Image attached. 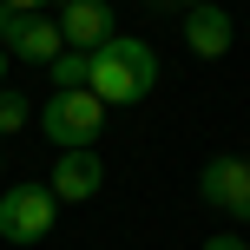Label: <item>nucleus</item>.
I'll return each mask as SVG.
<instances>
[{
  "label": "nucleus",
  "mask_w": 250,
  "mask_h": 250,
  "mask_svg": "<svg viewBox=\"0 0 250 250\" xmlns=\"http://www.w3.org/2000/svg\"><path fill=\"white\" fill-rule=\"evenodd\" d=\"M0 151H7V145H0Z\"/></svg>",
  "instance_id": "obj_17"
},
{
  "label": "nucleus",
  "mask_w": 250,
  "mask_h": 250,
  "mask_svg": "<svg viewBox=\"0 0 250 250\" xmlns=\"http://www.w3.org/2000/svg\"><path fill=\"white\" fill-rule=\"evenodd\" d=\"M26 119H33V99L13 86H0V145H7L13 132H26Z\"/></svg>",
  "instance_id": "obj_10"
},
{
  "label": "nucleus",
  "mask_w": 250,
  "mask_h": 250,
  "mask_svg": "<svg viewBox=\"0 0 250 250\" xmlns=\"http://www.w3.org/2000/svg\"><path fill=\"white\" fill-rule=\"evenodd\" d=\"M198 191H204V204H217V211H230V217H250V171H244V158H230V151L204 158V171H198Z\"/></svg>",
  "instance_id": "obj_4"
},
{
  "label": "nucleus",
  "mask_w": 250,
  "mask_h": 250,
  "mask_svg": "<svg viewBox=\"0 0 250 250\" xmlns=\"http://www.w3.org/2000/svg\"><path fill=\"white\" fill-rule=\"evenodd\" d=\"M244 171H250V151H244Z\"/></svg>",
  "instance_id": "obj_16"
},
{
  "label": "nucleus",
  "mask_w": 250,
  "mask_h": 250,
  "mask_svg": "<svg viewBox=\"0 0 250 250\" xmlns=\"http://www.w3.org/2000/svg\"><path fill=\"white\" fill-rule=\"evenodd\" d=\"M112 33H119V26H112V7H105V0H60V40H66V46L99 53Z\"/></svg>",
  "instance_id": "obj_6"
},
{
  "label": "nucleus",
  "mask_w": 250,
  "mask_h": 250,
  "mask_svg": "<svg viewBox=\"0 0 250 250\" xmlns=\"http://www.w3.org/2000/svg\"><path fill=\"white\" fill-rule=\"evenodd\" d=\"M230 40H237V26H230V13L217 7V0H211V7H191V13H185V46L198 53V60H224V53H230Z\"/></svg>",
  "instance_id": "obj_8"
},
{
  "label": "nucleus",
  "mask_w": 250,
  "mask_h": 250,
  "mask_svg": "<svg viewBox=\"0 0 250 250\" xmlns=\"http://www.w3.org/2000/svg\"><path fill=\"white\" fill-rule=\"evenodd\" d=\"M151 7H185L191 13V7H211V0H151Z\"/></svg>",
  "instance_id": "obj_13"
},
{
  "label": "nucleus",
  "mask_w": 250,
  "mask_h": 250,
  "mask_svg": "<svg viewBox=\"0 0 250 250\" xmlns=\"http://www.w3.org/2000/svg\"><path fill=\"white\" fill-rule=\"evenodd\" d=\"M40 132H46L60 151L99 145V132H105V99H99V92H46V105H40Z\"/></svg>",
  "instance_id": "obj_2"
},
{
  "label": "nucleus",
  "mask_w": 250,
  "mask_h": 250,
  "mask_svg": "<svg viewBox=\"0 0 250 250\" xmlns=\"http://www.w3.org/2000/svg\"><path fill=\"white\" fill-rule=\"evenodd\" d=\"M86 79H92V53L66 46L60 60H53V92H86Z\"/></svg>",
  "instance_id": "obj_9"
},
{
  "label": "nucleus",
  "mask_w": 250,
  "mask_h": 250,
  "mask_svg": "<svg viewBox=\"0 0 250 250\" xmlns=\"http://www.w3.org/2000/svg\"><path fill=\"white\" fill-rule=\"evenodd\" d=\"M0 7H13V13H40V7H53V0H0Z\"/></svg>",
  "instance_id": "obj_12"
},
{
  "label": "nucleus",
  "mask_w": 250,
  "mask_h": 250,
  "mask_svg": "<svg viewBox=\"0 0 250 250\" xmlns=\"http://www.w3.org/2000/svg\"><path fill=\"white\" fill-rule=\"evenodd\" d=\"M7 60H13V53H7V46H0V86H7Z\"/></svg>",
  "instance_id": "obj_15"
},
{
  "label": "nucleus",
  "mask_w": 250,
  "mask_h": 250,
  "mask_svg": "<svg viewBox=\"0 0 250 250\" xmlns=\"http://www.w3.org/2000/svg\"><path fill=\"white\" fill-rule=\"evenodd\" d=\"M7 53H13V60H26V66H53V60L66 53L60 20H46V13H20V20L7 26Z\"/></svg>",
  "instance_id": "obj_7"
},
{
  "label": "nucleus",
  "mask_w": 250,
  "mask_h": 250,
  "mask_svg": "<svg viewBox=\"0 0 250 250\" xmlns=\"http://www.w3.org/2000/svg\"><path fill=\"white\" fill-rule=\"evenodd\" d=\"M13 20H20V13H13V7H0V46H7V26Z\"/></svg>",
  "instance_id": "obj_14"
},
{
  "label": "nucleus",
  "mask_w": 250,
  "mask_h": 250,
  "mask_svg": "<svg viewBox=\"0 0 250 250\" xmlns=\"http://www.w3.org/2000/svg\"><path fill=\"white\" fill-rule=\"evenodd\" d=\"M99 185H105V158H99L92 145H73V151L53 158V198H60V204L99 198Z\"/></svg>",
  "instance_id": "obj_5"
},
{
  "label": "nucleus",
  "mask_w": 250,
  "mask_h": 250,
  "mask_svg": "<svg viewBox=\"0 0 250 250\" xmlns=\"http://www.w3.org/2000/svg\"><path fill=\"white\" fill-rule=\"evenodd\" d=\"M151 86H158V53H151V40H119L112 33L99 53H92L86 92H99L105 105H138Z\"/></svg>",
  "instance_id": "obj_1"
},
{
  "label": "nucleus",
  "mask_w": 250,
  "mask_h": 250,
  "mask_svg": "<svg viewBox=\"0 0 250 250\" xmlns=\"http://www.w3.org/2000/svg\"><path fill=\"white\" fill-rule=\"evenodd\" d=\"M53 217H60L53 185H7V191H0V237H7V244L53 237Z\"/></svg>",
  "instance_id": "obj_3"
},
{
  "label": "nucleus",
  "mask_w": 250,
  "mask_h": 250,
  "mask_svg": "<svg viewBox=\"0 0 250 250\" xmlns=\"http://www.w3.org/2000/svg\"><path fill=\"white\" fill-rule=\"evenodd\" d=\"M204 250H250V244L237 237V230H217V237H204Z\"/></svg>",
  "instance_id": "obj_11"
}]
</instances>
